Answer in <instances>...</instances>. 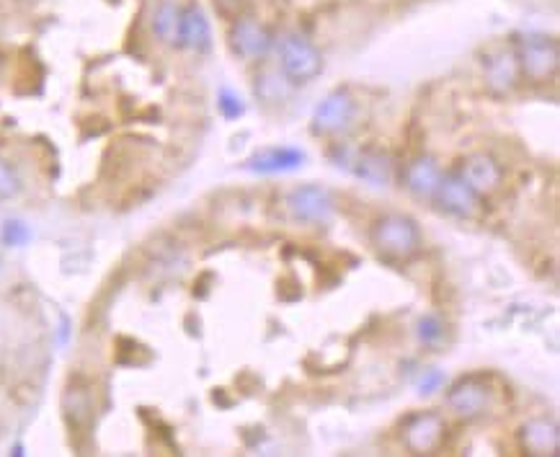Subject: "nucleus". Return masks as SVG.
<instances>
[{
  "label": "nucleus",
  "mask_w": 560,
  "mask_h": 457,
  "mask_svg": "<svg viewBox=\"0 0 560 457\" xmlns=\"http://www.w3.org/2000/svg\"><path fill=\"white\" fill-rule=\"evenodd\" d=\"M372 243L390 258H411L421 248V230L408 215H385L372 228Z\"/></svg>",
  "instance_id": "1"
},
{
  "label": "nucleus",
  "mask_w": 560,
  "mask_h": 457,
  "mask_svg": "<svg viewBox=\"0 0 560 457\" xmlns=\"http://www.w3.org/2000/svg\"><path fill=\"white\" fill-rule=\"evenodd\" d=\"M519 60V73L532 83H545L558 73L560 50L558 42L547 34H527L514 47Z\"/></svg>",
  "instance_id": "2"
},
{
  "label": "nucleus",
  "mask_w": 560,
  "mask_h": 457,
  "mask_svg": "<svg viewBox=\"0 0 560 457\" xmlns=\"http://www.w3.org/2000/svg\"><path fill=\"white\" fill-rule=\"evenodd\" d=\"M279 65L289 83H310L323 70V55L303 34H285L279 42Z\"/></svg>",
  "instance_id": "3"
},
{
  "label": "nucleus",
  "mask_w": 560,
  "mask_h": 457,
  "mask_svg": "<svg viewBox=\"0 0 560 457\" xmlns=\"http://www.w3.org/2000/svg\"><path fill=\"white\" fill-rule=\"evenodd\" d=\"M447 406L460 419H481L493 408V390L483 378L470 375L452 385L447 393Z\"/></svg>",
  "instance_id": "4"
},
{
  "label": "nucleus",
  "mask_w": 560,
  "mask_h": 457,
  "mask_svg": "<svg viewBox=\"0 0 560 457\" xmlns=\"http://www.w3.org/2000/svg\"><path fill=\"white\" fill-rule=\"evenodd\" d=\"M434 200L439 204V210H444L452 218L470 219L481 212V200H483V197L462 179L460 171H452L447 176H442Z\"/></svg>",
  "instance_id": "5"
},
{
  "label": "nucleus",
  "mask_w": 560,
  "mask_h": 457,
  "mask_svg": "<svg viewBox=\"0 0 560 457\" xmlns=\"http://www.w3.org/2000/svg\"><path fill=\"white\" fill-rule=\"evenodd\" d=\"M447 424L436 411H421L403 424V444L414 455H432L444 442Z\"/></svg>",
  "instance_id": "6"
},
{
  "label": "nucleus",
  "mask_w": 560,
  "mask_h": 457,
  "mask_svg": "<svg viewBox=\"0 0 560 457\" xmlns=\"http://www.w3.org/2000/svg\"><path fill=\"white\" fill-rule=\"evenodd\" d=\"M357 117V101L349 91H333L325 96L313 114V132L315 135H339L351 127Z\"/></svg>",
  "instance_id": "7"
},
{
  "label": "nucleus",
  "mask_w": 560,
  "mask_h": 457,
  "mask_svg": "<svg viewBox=\"0 0 560 457\" xmlns=\"http://www.w3.org/2000/svg\"><path fill=\"white\" fill-rule=\"evenodd\" d=\"M289 212L303 222H318L323 225L328 219L333 218L336 212V200L333 194L325 189V186H318V183H305V186H297L292 194H289Z\"/></svg>",
  "instance_id": "8"
},
{
  "label": "nucleus",
  "mask_w": 560,
  "mask_h": 457,
  "mask_svg": "<svg viewBox=\"0 0 560 457\" xmlns=\"http://www.w3.org/2000/svg\"><path fill=\"white\" fill-rule=\"evenodd\" d=\"M230 47L235 55H240L243 60H264L274 47V37L261 21L251 19V16H238L230 29Z\"/></svg>",
  "instance_id": "9"
},
{
  "label": "nucleus",
  "mask_w": 560,
  "mask_h": 457,
  "mask_svg": "<svg viewBox=\"0 0 560 457\" xmlns=\"http://www.w3.org/2000/svg\"><path fill=\"white\" fill-rule=\"evenodd\" d=\"M483 75H486V89L493 96L504 98L509 93L517 89L519 83V60L514 47H499L493 52H488L483 60Z\"/></svg>",
  "instance_id": "10"
},
{
  "label": "nucleus",
  "mask_w": 560,
  "mask_h": 457,
  "mask_svg": "<svg viewBox=\"0 0 560 457\" xmlns=\"http://www.w3.org/2000/svg\"><path fill=\"white\" fill-rule=\"evenodd\" d=\"M460 173H462V179L481 194V197H486V194H493L501 182H504V168L501 163L496 161V158H490L486 153H475V155H470L462 161L460 165Z\"/></svg>",
  "instance_id": "11"
},
{
  "label": "nucleus",
  "mask_w": 560,
  "mask_h": 457,
  "mask_svg": "<svg viewBox=\"0 0 560 457\" xmlns=\"http://www.w3.org/2000/svg\"><path fill=\"white\" fill-rule=\"evenodd\" d=\"M346 168H351L361 182L372 183V186H387V183H393V176H396V165L390 161V155H385L379 150L357 153L351 161H346Z\"/></svg>",
  "instance_id": "12"
},
{
  "label": "nucleus",
  "mask_w": 560,
  "mask_h": 457,
  "mask_svg": "<svg viewBox=\"0 0 560 457\" xmlns=\"http://www.w3.org/2000/svg\"><path fill=\"white\" fill-rule=\"evenodd\" d=\"M519 442L529 455H558L560 432L558 424L547 419L527 421L519 432Z\"/></svg>",
  "instance_id": "13"
},
{
  "label": "nucleus",
  "mask_w": 560,
  "mask_h": 457,
  "mask_svg": "<svg viewBox=\"0 0 560 457\" xmlns=\"http://www.w3.org/2000/svg\"><path fill=\"white\" fill-rule=\"evenodd\" d=\"M181 47H189L194 52H204L210 50L212 44V29H210V21L204 16V11L199 5H186L181 8Z\"/></svg>",
  "instance_id": "14"
},
{
  "label": "nucleus",
  "mask_w": 560,
  "mask_h": 457,
  "mask_svg": "<svg viewBox=\"0 0 560 457\" xmlns=\"http://www.w3.org/2000/svg\"><path fill=\"white\" fill-rule=\"evenodd\" d=\"M305 163V153L294 150V147H269L256 153L251 161L246 163L248 171L253 173H287V171H297Z\"/></svg>",
  "instance_id": "15"
},
{
  "label": "nucleus",
  "mask_w": 560,
  "mask_h": 457,
  "mask_svg": "<svg viewBox=\"0 0 560 457\" xmlns=\"http://www.w3.org/2000/svg\"><path fill=\"white\" fill-rule=\"evenodd\" d=\"M442 176H444V173H442L439 163H436L434 158H429V155H421V158L411 161L408 168H406V186L414 191L415 197H421V200H434Z\"/></svg>",
  "instance_id": "16"
},
{
  "label": "nucleus",
  "mask_w": 560,
  "mask_h": 457,
  "mask_svg": "<svg viewBox=\"0 0 560 457\" xmlns=\"http://www.w3.org/2000/svg\"><path fill=\"white\" fill-rule=\"evenodd\" d=\"M153 32L165 44H179L181 37V8L171 0H163L153 14Z\"/></svg>",
  "instance_id": "17"
},
{
  "label": "nucleus",
  "mask_w": 560,
  "mask_h": 457,
  "mask_svg": "<svg viewBox=\"0 0 560 457\" xmlns=\"http://www.w3.org/2000/svg\"><path fill=\"white\" fill-rule=\"evenodd\" d=\"M256 93L269 101V104H276L282 98L289 96V80L287 75L282 73H264L261 78H256Z\"/></svg>",
  "instance_id": "18"
},
{
  "label": "nucleus",
  "mask_w": 560,
  "mask_h": 457,
  "mask_svg": "<svg viewBox=\"0 0 560 457\" xmlns=\"http://www.w3.org/2000/svg\"><path fill=\"white\" fill-rule=\"evenodd\" d=\"M90 414V396L86 387H70L65 393V416L72 424H83Z\"/></svg>",
  "instance_id": "19"
},
{
  "label": "nucleus",
  "mask_w": 560,
  "mask_h": 457,
  "mask_svg": "<svg viewBox=\"0 0 560 457\" xmlns=\"http://www.w3.org/2000/svg\"><path fill=\"white\" fill-rule=\"evenodd\" d=\"M32 238V230L21 222V219H5L0 228V243L8 248H21Z\"/></svg>",
  "instance_id": "20"
},
{
  "label": "nucleus",
  "mask_w": 560,
  "mask_h": 457,
  "mask_svg": "<svg viewBox=\"0 0 560 457\" xmlns=\"http://www.w3.org/2000/svg\"><path fill=\"white\" fill-rule=\"evenodd\" d=\"M415 333L424 347H436L444 339V323L436 315H424L415 326Z\"/></svg>",
  "instance_id": "21"
},
{
  "label": "nucleus",
  "mask_w": 560,
  "mask_h": 457,
  "mask_svg": "<svg viewBox=\"0 0 560 457\" xmlns=\"http://www.w3.org/2000/svg\"><path fill=\"white\" fill-rule=\"evenodd\" d=\"M18 191H21V179H18L16 168L0 161V200H14Z\"/></svg>",
  "instance_id": "22"
},
{
  "label": "nucleus",
  "mask_w": 560,
  "mask_h": 457,
  "mask_svg": "<svg viewBox=\"0 0 560 457\" xmlns=\"http://www.w3.org/2000/svg\"><path fill=\"white\" fill-rule=\"evenodd\" d=\"M442 385H444V375H442L439 369H426V372L421 375V380H418V393H421V396H432Z\"/></svg>",
  "instance_id": "23"
},
{
  "label": "nucleus",
  "mask_w": 560,
  "mask_h": 457,
  "mask_svg": "<svg viewBox=\"0 0 560 457\" xmlns=\"http://www.w3.org/2000/svg\"><path fill=\"white\" fill-rule=\"evenodd\" d=\"M219 109L228 119H235L243 114V104H240V96H235L233 91H222L219 93Z\"/></svg>",
  "instance_id": "24"
},
{
  "label": "nucleus",
  "mask_w": 560,
  "mask_h": 457,
  "mask_svg": "<svg viewBox=\"0 0 560 457\" xmlns=\"http://www.w3.org/2000/svg\"><path fill=\"white\" fill-rule=\"evenodd\" d=\"M215 5L219 14L238 19V14H240V8H243V0H215Z\"/></svg>",
  "instance_id": "25"
}]
</instances>
